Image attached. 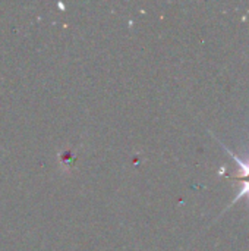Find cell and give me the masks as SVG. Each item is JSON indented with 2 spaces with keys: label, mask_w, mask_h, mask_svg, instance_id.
<instances>
[{
  "label": "cell",
  "mask_w": 249,
  "mask_h": 251,
  "mask_svg": "<svg viewBox=\"0 0 249 251\" xmlns=\"http://www.w3.org/2000/svg\"><path fill=\"white\" fill-rule=\"evenodd\" d=\"M229 154L230 156H233L234 159H236V161H237V164H239V169H240V172H239V175L237 177H242V178H245V177H249V160L248 161H245V160H240L237 156H234L230 150H229Z\"/></svg>",
  "instance_id": "6da1fadb"
},
{
  "label": "cell",
  "mask_w": 249,
  "mask_h": 251,
  "mask_svg": "<svg viewBox=\"0 0 249 251\" xmlns=\"http://www.w3.org/2000/svg\"><path fill=\"white\" fill-rule=\"evenodd\" d=\"M242 196H248V198H249V182H243L242 190H240V193L237 194V197H236V200H234V201H237Z\"/></svg>",
  "instance_id": "7a4b0ae2"
}]
</instances>
